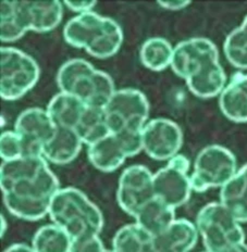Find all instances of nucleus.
Wrapping results in <instances>:
<instances>
[{
	"label": "nucleus",
	"instance_id": "11",
	"mask_svg": "<svg viewBox=\"0 0 247 252\" xmlns=\"http://www.w3.org/2000/svg\"><path fill=\"white\" fill-rule=\"evenodd\" d=\"M191 162L185 156L176 155L168 164L154 174L156 198L176 209L185 204L193 191L191 176L188 175Z\"/></svg>",
	"mask_w": 247,
	"mask_h": 252
},
{
	"label": "nucleus",
	"instance_id": "26",
	"mask_svg": "<svg viewBox=\"0 0 247 252\" xmlns=\"http://www.w3.org/2000/svg\"><path fill=\"white\" fill-rule=\"evenodd\" d=\"M31 246L35 252H70L72 238L64 228L48 224L35 233Z\"/></svg>",
	"mask_w": 247,
	"mask_h": 252
},
{
	"label": "nucleus",
	"instance_id": "20",
	"mask_svg": "<svg viewBox=\"0 0 247 252\" xmlns=\"http://www.w3.org/2000/svg\"><path fill=\"white\" fill-rule=\"evenodd\" d=\"M220 202L240 223L247 222V164L221 187Z\"/></svg>",
	"mask_w": 247,
	"mask_h": 252
},
{
	"label": "nucleus",
	"instance_id": "3",
	"mask_svg": "<svg viewBox=\"0 0 247 252\" xmlns=\"http://www.w3.org/2000/svg\"><path fill=\"white\" fill-rule=\"evenodd\" d=\"M52 223L64 228L72 240L86 236L101 235L104 217L95 203L76 188H64L51 201L49 215Z\"/></svg>",
	"mask_w": 247,
	"mask_h": 252
},
{
	"label": "nucleus",
	"instance_id": "31",
	"mask_svg": "<svg viewBox=\"0 0 247 252\" xmlns=\"http://www.w3.org/2000/svg\"><path fill=\"white\" fill-rule=\"evenodd\" d=\"M97 4L96 1H65L64 6L78 14L91 12Z\"/></svg>",
	"mask_w": 247,
	"mask_h": 252
},
{
	"label": "nucleus",
	"instance_id": "17",
	"mask_svg": "<svg viewBox=\"0 0 247 252\" xmlns=\"http://www.w3.org/2000/svg\"><path fill=\"white\" fill-rule=\"evenodd\" d=\"M31 31L25 2L18 0H2L0 3V39L2 43H13Z\"/></svg>",
	"mask_w": 247,
	"mask_h": 252
},
{
	"label": "nucleus",
	"instance_id": "6",
	"mask_svg": "<svg viewBox=\"0 0 247 252\" xmlns=\"http://www.w3.org/2000/svg\"><path fill=\"white\" fill-rule=\"evenodd\" d=\"M241 223L221 202L208 203L196 217V227L207 252H222L245 243Z\"/></svg>",
	"mask_w": 247,
	"mask_h": 252
},
{
	"label": "nucleus",
	"instance_id": "28",
	"mask_svg": "<svg viewBox=\"0 0 247 252\" xmlns=\"http://www.w3.org/2000/svg\"><path fill=\"white\" fill-rule=\"evenodd\" d=\"M223 51L230 64L236 69L247 70V15L239 28L227 36Z\"/></svg>",
	"mask_w": 247,
	"mask_h": 252
},
{
	"label": "nucleus",
	"instance_id": "23",
	"mask_svg": "<svg viewBox=\"0 0 247 252\" xmlns=\"http://www.w3.org/2000/svg\"><path fill=\"white\" fill-rule=\"evenodd\" d=\"M28 11L31 31L47 33L55 30L64 17V2L57 1H24Z\"/></svg>",
	"mask_w": 247,
	"mask_h": 252
},
{
	"label": "nucleus",
	"instance_id": "18",
	"mask_svg": "<svg viewBox=\"0 0 247 252\" xmlns=\"http://www.w3.org/2000/svg\"><path fill=\"white\" fill-rule=\"evenodd\" d=\"M83 141L75 129L57 127V133L48 144L45 146L43 157L56 165L71 163L82 150Z\"/></svg>",
	"mask_w": 247,
	"mask_h": 252
},
{
	"label": "nucleus",
	"instance_id": "7",
	"mask_svg": "<svg viewBox=\"0 0 247 252\" xmlns=\"http://www.w3.org/2000/svg\"><path fill=\"white\" fill-rule=\"evenodd\" d=\"M40 69L32 57L13 47L0 49V96L13 101L25 96L35 87Z\"/></svg>",
	"mask_w": 247,
	"mask_h": 252
},
{
	"label": "nucleus",
	"instance_id": "1",
	"mask_svg": "<svg viewBox=\"0 0 247 252\" xmlns=\"http://www.w3.org/2000/svg\"><path fill=\"white\" fill-rule=\"evenodd\" d=\"M170 67L198 98L219 96L227 85L218 48L208 38L196 37L178 43L173 50Z\"/></svg>",
	"mask_w": 247,
	"mask_h": 252
},
{
	"label": "nucleus",
	"instance_id": "2",
	"mask_svg": "<svg viewBox=\"0 0 247 252\" xmlns=\"http://www.w3.org/2000/svg\"><path fill=\"white\" fill-rule=\"evenodd\" d=\"M67 44L84 49L97 59H108L120 50L123 43V32L111 18L95 12L77 14L67 22L64 29Z\"/></svg>",
	"mask_w": 247,
	"mask_h": 252
},
{
	"label": "nucleus",
	"instance_id": "15",
	"mask_svg": "<svg viewBox=\"0 0 247 252\" xmlns=\"http://www.w3.org/2000/svg\"><path fill=\"white\" fill-rule=\"evenodd\" d=\"M198 230L195 224L177 219L164 233L152 238L155 252H190L196 246Z\"/></svg>",
	"mask_w": 247,
	"mask_h": 252
},
{
	"label": "nucleus",
	"instance_id": "5",
	"mask_svg": "<svg viewBox=\"0 0 247 252\" xmlns=\"http://www.w3.org/2000/svg\"><path fill=\"white\" fill-rule=\"evenodd\" d=\"M60 190V183L49 166L35 178L21 181L2 191L3 203L15 218L39 220L49 215L51 201Z\"/></svg>",
	"mask_w": 247,
	"mask_h": 252
},
{
	"label": "nucleus",
	"instance_id": "12",
	"mask_svg": "<svg viewBox=\"0 0 247 252\" xmlns=\"http://www.w3.org/2000/svg\"><path fill=\"white\" fill-rule=\"evenodd\" d=\"M155 197L154 174L149 169L134 164L122 172L119 178L117 201L125 213L134 218Z\"/></svg>",
	"mask_w": 247,
	"mask_h": 252
},
{
	"label": "nucleus",
	"instance_id": "32",
	"mask_svg": "<svg viewBox=\"0 0 247 252\" xmlns=\"http://www.w3.org/2000/svg\"><path fill=\"white\" fill-rule=\"evenodd\" d=\"M158 4L166 10H171V11H177V10L185 9L187 6H190L191 1H158Z\"/></svg>",
	"mask_w": 247,
	"mask_h": 252
},
{
	"label": "nucleus",
	"instance_id": "9",
	"mask_svg": "<svg viewBox=\"0 0 247 252\" xmlns=\"http://www.w3.org/2000/svg\"><path fill=\"white\" fill-rule=\"evenodd\" d=\"M110 133L123 130L141 132L149 117V102L145 94L134 88L115 91L104 108Z\"/></svg>",
	"mask_w": 247,
	"mask_h": 252
},
{
	"label": "nucleus",
	"instance_id": "33",
	"mask_svg": "<svg viewBox=\"0 0 247 252\" xmlns=\"http://www.w3.org/2000/svg\"><path fill=\"white\" fill-rule=\"evenodd\" d=\"M3 252H35L32 246H29L26 244H14L12 246L8 247V248Z\"/></svg>",
	"mask_w": 247,
	"mask_h": 252
},
{
	"label": "nucleus",
	"instance_id": "19",
	"mask_svg": "<svg viewBox=\"0 0 247 252\" xmlns=\"http://www.w3.org/2000/svg\"><path fill=\"white\" fill-rule=\"evenodd\" d=\"M48 166L44 157H24L12 161H3L0 166L1 190H7L21 181L37 177Z\"/></svg>",
	"mask_w": 247,
	"mask_h": 252
},
{
	"label": "nucleus",
	"instance_id": "10",
	"mask_svg": "<svg viewBox=\"0 0 247 252\" xmlns=\"http://www.w3.org/2000/svg\"><path fill=\"white\" fill-rule=\"evenodd\" d=\"M141 132L123 130L110 133L97 143L88 146L89 162L102 172L110 173L118 170L128 158L139 155L143 150Z\"/></svg>",
	"mask_w": 247,
	"mask_h": 252
},
{
	"label": "nucleus",
	"instance_id": "30",
	"mask_svg": "<svg viewBox=\"0 0 247 252\" xmlns=\"http://www.w3.org/2000/svg\"><path fill=\"white\" fill-rule=\"evenodd\" d=\"M106 250L99 235L86 236L72 240L70 252H104Z\"/></svg>",
	"mask_w": 247,
	"mask_h": 252
},
{
	"label": "nucleus",
	"instance_id": "21",
	"mask_svg": "<svg viewBox=\"0 0 247 252\" xmlns=\"http://www.w3.org/2000/svg\"><path fill=\"white\" fill-rule=\"evenodd\" d=\"M134 219L136 224L155 237L164 233L176 220V209L155 197L136 213Z\"/></svg>",
	"mask_w": 247,
	"mask_h": 252
},
{
	"label": "nucleus",
	"instance_id": "13",
	"mask_svg": "<svg viewBox=\"0 0 247 252\" xmlns=\"http://www.w3.org/2000/svg\"><path fill=\"white\" fill-rule=\"evenodd\" d=\"M141 144L150 159L169 161L182 148L183 132L180 126L169 119H154L144 126Z\"/></svg>",
	"mask_w": 247,
	"mask_h": 252
},
{
	"label": "nucleus",
	"instance_id": "34",
	"mask_svg": "<svg viewBox=\"0 0 247 252\" xmlns=\"http://www.w3.org/2000/svg\"><path fill=\"white\" fill-rule=\"evenodd\" d=\"M222 252H247V245L245 243L234 245Z\"/></svg>",
	"mask_w": 247,
	"mask_h": 252
},
{
	"label": "nucleus",
	"instance_id": "14",
	"mask_svg": "<svg viewBox=\"0 0 247 252\" xmlns=\"http://www.w3.org/2000/svg\"><path fill=\"white\" fill-rule=\"evenodd\" d=\"M14 130L23 140L25 157H43L45 146L55 137L57 126L47 110L30 108L19 115Z\"/></svg>",
	"mask_w": 247,
	"mask_h": 252
},
{
	"label": "nucleus",
	"instance_id": "16",
	"mask_svg": "<svg viewBox=\"0 0 247 252\" xmlns=\"http://www.w3.org/2000/svg\"><path fill=\"white\" fill-rule=\"evenodd\" d=\"M219 108L228 120L247 123V74L235 73L219 94Z\"/></svg>",
	"mask_w": 247,
	"mask_h": 252
},
{
	"label": "nucleus",
	"instance_id": "35",
	"mask_svg": "<svg viewBox=\"0 0 247 252\" xmlns=\"http://www.w3.org/2000/svg\"><path fill=\"white\" fill-rule=\"evenodd\" d=\"M145 252H155V250H154V246H151L150 248L147 249Z\"/></svg>",
	"mask_w": 247,
	"mask_h": 252
},
{
	"label": "nucleus",
	"instance_id": "29",
	"mask_svg": "<svg viewBox=\"0 0 247 252\" xmlns=\"http://www.w3.org/2000/svg\"><path fill=\"white\" fill-rule=\"evenodd\" d=\"M0 157L3 161H12L25 157L24 143L15 130H7L0 136Z\"/></svg>",
	"mask_w": 247,
	"mask_h": 252
},
{
	"label": "nucleus",
	"instance_id": "36",
	"mask_svg": "<svg viewBox=\"0 0 247 252\" xmlns=\"http://www.w3.org/2000/svg\"><path fill=\"white\" fill-rule=\"evenodd\" d=\"M104 252H114V251H113V250H107V249H106Z\"/></svg>",
	"mask_w": 247,
	"mask_h": 252
},
{
	"label": "nucleus",
	"instance_id": "25",
	"mask_svg": "<svg viewBox=\"0 0 247 252\" xmlns=\"http://www.w3.org/2000/svg\"><path fill=\"white\" fill-rule=\"evenodd\" d=\"M173 48L170 41L161 37H152L144 41L140 50V59L146 69L160 72L171 66Z\"/></svg>",
	"mask_w": 247,
	"mask_h": 252
},
{
	"label": "nucleus",
	"instance_id": "37",
	"mask_svg": "<svg viewBox=\"0 0 247 252\" xmlns=\"http://www.w3.org/2000/svg\"><path fill=\"white\" fill-rule=\"evenodd\" d=\"M205 252H207V251H205Z\"/></svg>",
	"mask_w": 247,
	"mask_h": 252
},
{
	"label": "nucleus",
	"instance_id": "24",
	"mask_svg": "<svg viewBox=\"0 0 247 252\" xmlns=\"http://www.w3.org/2000/svg\"><path fill=\"white\" fill-rule=\"evenodd\" d=\"M75 132L83 144L91 146L110 134L106 112L104 108L87 106L78 121Z\"/></svg>",
	"mask_w": 247,
	"mask_h": 252
},
{
	"label": "nucleus",
	"instance_id": "22",
	"mask_svg": "<svg viewBox=\"0 0 247 252\" xmlns=\"http://www.w3.org/2000/svg\"><path fill=\"white\" fill-rule=\"evenodd\" d=\"M86 107L81 99L60 92L49 101L47 106V112L57 127L75 129Z\"/></svg>",
	"mask_w": 247,
	"mask_h": 252
},
{
	"label": "nucleus",
	"instance_id": "27",
	"mask_svg": "<svg viewBox=\"0 0 247 252\" xmlns=\"http://www.w3.org/2000/svg\"><path fill=\"white\" fill-rule=\"evenodd\" d=\"M152 236L139 224H128L115 233L112 240L114 252H145L152 246Z\"/></svg>",
	"mask_w": 247,
	"mask_h": 252
},
{
	"label": "nucleus",
	"instance_id": "4",
	"mask_svg": "<svg viewBox=\"0 0 247 252\" xmlns=\"http://www.w3.org/2000/svg\"><path fill=\"white\" fill-rule=\"evenodd\" d=\"M56 81L61 93L77 97L89 107L105 108L115 93L111 76L80 58L64 63Z\"/></svg>",
	"mask_w": 247,
	"mask_h": 252
},
{
	"label": "nucleus",
	"instance_id": "8",
	"mask_svg": "<svg viewBox=\"0 0 247 252\" xmlns=\"http://www.w3.org/2000/svg\"><path fill=\"white\" fill-rule=\"evenodd\" d=\"M236 172L238 161L228 148L219 145L205 147L194 162L191 175L193 191L205 192L210 188H221Z\"/></svg>",
	"mask_w": 247,
	"mask_h": 252
}]
</instances>
